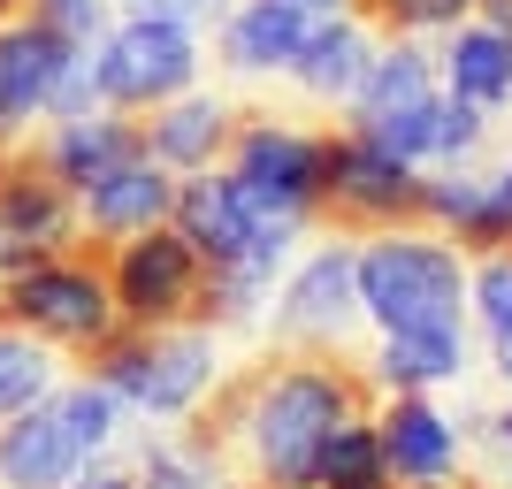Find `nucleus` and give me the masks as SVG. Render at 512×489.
Wrapping results in <instances>:
<instances>
[{
	"mask_svg": "<svg viewBox=\"0 0 512 489\" xmlns=\"http://www.w3.org/2000/svg\"><path fill=\"white\" fill-rule=\"evenodd\" d=\"M360 314L375 337L390 329H467V260L444 230H375L352 245Z\"/></svg>",
	"mask_w": 512,
	"mask_h": 489,
	"instance_id": "nucleus-1",
	"label": "nucleus"
},
{
	"mask_svg": "<svg viewBox=\"0 0 512 489\" xmlns=\"http://www.w3.org/2000/svg\"><path fill=\"white\" fill-rule=\"evenodd\" d=\"M85 375L107 383L146 421H184L222 375V337L199 329V321H184V329H115L107 344L85 352Z\"/></svg>",
	"mask_w": 512,
	"mask_h": 489,
	"instance_id": "nucleus-2",
	"label": "nucleus"
},
{
	"mask_svg": "<svg viewBox=\"0 0 512 489\" xmlns=\"http://www.w3.org/2000/svg\"><path fill=\"white\" fill-rule=\"evenodd\" d=\"M0 321H16L23 337L54 344V352H77V360L123 329L100 260H92L85 245H77V253H46V260H31V268H16V276H0Z\"/></svg>",
	"mask_w": 512,
	"mask_h": 489,
	"instance_id": "nucleus-3",
	"label": "nucleus"
},
{
	"mask_svg": "<svg viewBox=\"0 0 512 489\" xmlns=\"http://www.w3.org/2000/svg\"><path fill=\"white\" fill-rule=\"evenodd\" d=\"M107 276V298L123 329H184L207 306V260L184 245L176 222H153L138 237H115V245H85Z\"/></svg>",
	"mask_w": 512,
	"mask_h": 489,
	"instance_id": "nucleus-4",
	"label": "nucleus"
},
{
	"mask_svg": "<svg viewBox=\"0 0 512 489\" xmlns=\"http://www.w3.org/2000/svg\"><path fill=\"white\" fill-rule=\"evenodd\" d=\"M421 176L428 169L390 161V153H375L352 130H329L321 138V214H314V230L352 237V245L375 237V230H428L421 222Z\"/></svg>",
	"mask_w": 512,
	"mask_h": 489,
	"instance_id": "nucleus-5",
	"label": "nucleus"
},
{
	"mask_svg": "<svg viewBox=\"0 0 512 489\" xmlns=\"http://www.w3.org/2000/svg\"><path fill=\"white\" fill-rule=\"evenodd\" d=\"M268 306H276V314L260 321L268 352H352L360 329H367L360 276H352V237H321L306 260H291L283 291Z\"/></svg>",
	"mask_w": 512,
	"mask_h": 489,
	"instance_id": "nucleus-6",
	"label": "nucleus"
},
{
	"mask_svg": "<svg viewBox=\"0 0 512 489\" xmlns=\"http://www.w3.org/2000/svg\"><path fill=\"white\" fill-rule=\"evenodd\" d=\"M92 69H100V107H115V115H153V107L184 100V92L199 85L207 46H199V31H184V23L123 16L100 39Z\"/></svg>",
	"mask_w": 512,
	"mask_h": 489,
	"instance_id": "nucleus-7",
	"label": "nucleus"
},
{
	"mask_svg": "<svg viewBox=\"0 0 512 489\" xmlns=\"http://www.w3.org/2000/svg\"><path fill=\"white\" fill-rule=\"evenodd\" d=\"M321 138L329 130H306L276 107H237V138L222 153V169L237 176V192L260 199V207L276 214H299L306 230H314L321 214Z\"/></svg>",
	"mask_w": 512,
	"mask_h": 489,
	"instance_id": "nucleus-8",
	"label": "nucleus"
},
{
	"mask_svg": "<svg viewBox=\"0 0 512 489\" xmlns=\"http://www.w3.org/2000/svg\"><path fill=\"white\" fill-rule=\"evenodd\" d=\"M0 245H23V253H77L85 230H77V192H69L54 161L39 153V138L0 153Z\"/></svg>",
	"mask_w": 512,
	"mask_h": 489,
	"instance_id": "nucleus-9",
	"label": "nucleus"
},
{
	"mask_svg": "<svg viewBox=\"0 0 512 489\" xmlns=\"http://www.w3.org/2000/svg\"><path fill=\"white\" fill-rule=\"evenodd\" d=\"M375 436H383L390 482L444 489L467 467V436H459V421H451L428 390H383V398H375Z\"/></svg>",
	"mask_w": 512,
	"mask_h": 489,
	"instance_id": "nucleus-10",
	"label": "nucleus"
},
{
	"mask_svg": "<svg viewBox=\"0 0 512 489\" xmlns=\"http://www.w3.org/2000/svg\"><path fill=\"white\" fill-rule=\"evenodd\" d=\"M69 46L31 16L0 23V153L23 146L31 123H46V100H54V77H62Z\"/></svg>",
	"mask_w": 512,
	"mask_h": 489,
	"instance_id": "nucleus-11",
	"label": "nucleus"
},
{
	"mask_svg": "<svg viewBox=\"0 0 512 489\" xmlns=\"http://www.w3.org/2000/svg\"><path fill=\"white\" fill-rule=\"evenodd\" d=\"M169 207H176V176L153 153H130L100 184L77 192V230H85V245H115V237H138L153 222H169Z\"/></svg>",
	"mask_w": 512,
	"mask_h": 489,
	"instance_id": "nucleus-12",
	"label": "nucleus"
},
{
	"mask_svg": "<svg viewBox=\"0 0 512 489\" xmlns=\"http://www.w3.org/2000/svg\"><path fill=\"white\" fill-rule=\"evenodd\" d=\"M138 130H146V153L169 176H199V169H222V153H230V138H237V100L192 85L184 100L138 115Z\"/></svg>",
	"mask_w": 512,
	"mask_h": 489,
	"instance_id": "nucleus-13",
	"label": "nucleus"
},
{
	"mask_svg": "<svg viewBox=\"0 0 512 489\" xmlns=\"http://www.w3.org/2000/svg\"><path fill=\"white\" fill-rule=\"evenodd\" d=\"M92 459L77 451L69 421L54 413V398L23 405L0 421V489H69Z\"/></svg>",
	"mask_w": 512,
	"mask_h": 489,
	"instance_id": "nucleus-14",
	"label": "nucleus"
},
{
	"mask_svg": "<svg viewBox=\"0 0 512 489\" xmlns=\"http://www.w3.org/2000/svg\"><path fill=\"white\" fill-rule=\"evenodd\" d=\"M306 31H314V16L291 8V0H230V16L214 23L222 62H230L237 77H283V69L299 62Z\"/></svg>",
	"mask_w": 512,
	"mask_h": 489,
	"instance_id": "nucleus-15",
	"label": "nucleus"
},
{
	"mask_svg": "<svg viewBox=\"0 0 512 489\" xmlns=\"http://www.w3.org/2000/svg\"><path fill=\"white\" fill-rule=\"evenodd\" d=\"M367 62H375V31L344 8V16H314V31H306V46H299V62L283 69V77H291L314 107H344L352 92H360Z\"/></svg>",
	"mask_w": 512,
	"mask_h": 489,
	"instance_id": "nucleus-16",
	"label": "nucleus"
},
{
	"mask_svg": "<svg viewBox=\"0 0 512 489\" xmlns=\"http://www.w3.org/2000/svg\"><path fill=\"white\" fill-rule=\"evenodd\" d=\"M436 85L451 100L482 107V115H505L512 107V39L497 23L467 16L459 31H444V54H436Z\"/></svg>",
	"mask_w": 512,
	"mask_h": 489,
	"instance_id": "nucleus-17",
	"label": "nucleus"
},
{
	"mask_svg": "<svg viewBox=\"0 0 512 489\" xmlns=\"http://www.w3.org/2000/svg\"><path fill=\"white\" fill-rule=\"evenodd\" d=\"M39 153L54 161V176H62L69 192H85V184H100L115 161L146 153V130H138V115L92 107V115H69V123H54V130L39 138Z\"/></svg>",
	"mask_w": 512,
	"mask_h": 489,
	"instance_id": "nucleus-18",
	"label": "nucleus"
},
{
	"mask_svg": "<svg viewBox=\"0 0 512 489\" xmlns=\"http://www.w3.org/2000/svg\"><path fill=\"white\" fill-rule=\"evenodd\" d=\"M436 54H428L421 39H383L375 46V62H367L360 92L344 100V130H367V123H383V115H406V107L436 100Z\"/></svg>",
	"mask_w": 512,
	"mask_h": 489,
	"instance_id": "nucleus-19",
	"label": "nucleus"
},
{
	"mask_svg": "<svg viewBox=\"0 0 512 489\" xmlns=\"http://www.w3.org/2000/svg\"><path fill=\"white\" fill-rule=\"evenodd\" d=\"M375 390H444L467 375V329H390L367 352Z\"/></svg>",
	"mask_w": 512,
	"mask_h": 489,
	"instance_id": "nucleus-20",
	"label": "nucleus"
},
{
	"mask_svg": "<svg viewBox=\"0 0 512 489\" xmlns=\"http://www.w3.org/2000/svg\"><path fill=\"white\" fill-rule=\"evenodd\" d=\"M314 489H390L383 436H375V413H352V421H337V436L321 444Z\"/></svg>",
	"mask_w": 512,
	"mask_h": 489,
	"instance_id": "nucleus-21",
	"label": "nucleus"
},
{
	"mask_svg": "<svg viewBox=\"0 0 512 489\" xmlns=\"http://www.w3.org/2000/svg\"><path fill=\"white\" fill-rule=\"evenodd\" d=\"M54 413L69 421V436H77V451L85 459H100V451H115V436H123V421H130V405L115 398L107 383H92V375H77V383H54Z\"/></svg>",
	"mask_w": 512,
	"mask_h": 489,
	"instance_id": "nucleus-22",
	"label": "nucleus"
},
{
	"mask_svg": "<svg viewBox=\"0 0 512 489\" xmlns=\"http://www.w3.org/2000/svg\"><path fill=\"white\" fill-rule=\"evenodd\" d=\"M352 16L383 39H444L474 16V0H352Z\"/></svg>",
	"mask_w": 512,
	"mask_h": 489,
	"instance_id": "nucleus-23",
	"label": "nucleus"
},
{
	"mask_svg": "<svg viewBox=\"0 0 512 489\" xmlns=\"http://www.w3.org/2000/svg\"><path fill=\"white\" fill-rule=\"evenodd\" d=\"M130 489H222V467H214V451H199L192 436H161V444L138 451Z\"/></svg>",
	"mask_w": 512,
	"mask_h": 489,
	"instance_id": "nucleus-24",
	"label": "nucleus"
},
{
	"mask_svg": "<svg viewBox=\"0 0 512 489\" xmlns=\"http://www.w3.org/2000/svg\"><path fill=\"white\" fill-rule=\"evenodd\" d=\"M482 138H490V115L467 100H451V92H436V130H428V169H467L474 153H482Z\"/></svg>",
	"mask_w": 512,
	"mask_h": 489,
	"instance_id": "nucleus-25",
	"label": "nucleus"
},
{
	"mask_svg": "<svg viewBox=\"0 0 512 489\" xmlns=\"http://www.w3.org/2000/svg\"><path fill=\"white\" fill-rule=\"evenodd\" d=\"M467 314L482 321V337L512 329V245H505V253L467 260Z\"/></svg>",
	"mask_w": 512,
	"mask_h": 489,
	"instance_id": "nucleus-26",
	"label": "nucleus"
},
{
	"mask_svg": "<svg viewBox=\"0 0 512 489\" xmlns=\"http://www.w3.org/2000/svg\"><path fill=\"white\" fill-rule=\"evenodd\" d=\"M23 16L46 23L62 46H100L115 31V0H23Z\"/></svg>",
	"mask_w": 512,
	"mask_h": 489,
	"instance_id": "nucleus-27",
	"label": "nucleus"
},
{
	"mask_svg": "<svg viewBox=\"0 0 512 489\" xmlns=\"http://www.w3.org/2000/svg\"><path fill=\"white\" fill-rule=\"evenodd\" d=\"M451 245H459V260H482V253H505L512 245V199H497L490 192V176H482V199H474L459 222H451Z\"/></svg>",
	"mask_w": 512,
	"mask_h": 489,
	"instance_id": "nucleus-28",
	"label": "nucleus"
},
{
	"mask_svg": "<svg viewBox=\"0 0 512 489\" xmlns=\"http://www.w3.org/2000/svg\"><path fill=\"white\" fill-rule=\"evenodd\" d=\"M115 16H153V23H184V31H214L230 16V0H115Z\"/></svg>",
	"mask_w": 512,
	"mask_h": 489,
	"instance_id": "nucleus-29",
	"label": "nucleus"
},
{
	"mask_svg": "<svg viewBox=\"0 0 512 489\" xmlns=\"http://www.w3.org/2000/svg\"><path fill=\"white\" fill-rule=\"evenodd\" d=\"M482 344H490V375L512 390V329H497V337H482Z\"/></svg>",
	"mask_w": 512,
	"mask_h": 489,
	"instance_id": "nucleus-30",
	"label": "nucleus"
},
{
	"mask_svg": "<svg viewBox=\"0 0 512 489\" xmlns=\"http://www.w3.org/2000/svg\"><path fill=\"white\" fill-rule=\"evenodd\" d=\"M474 16H482V23H497V31L512 39V0H474Z\"/></svg>",
	"mask_w": 512,
	"mask_h": 489,
	"instance_id": "nucleus-31",
	"label": "nucleus"
},
{
	"mask_svg": "<svg viewBox=\"0 0 512 489\" xmlns=\"http://www.w3.org/2000/svg\"><path fill=\"white\" fill-rule=\"evenodd\" d=\"M291 8H306V16H344L352 0H291Z\"/></svg>",
	"mask_w": 512,
	"mask_h": 489,
	"instance_id": "nucleus-32",
	"label": "nucleus"
},
{
	"mask_svg": "<svg viewBox=\"0 0 512 489\" xmlns=\"http://www.w3.org/2000/svg\"><path fill=\"white\" fill-rule=\"evenodd\" d=\"M490 192H497V199H512V161H505V169H490Z\"/></svg>",
	"mask_w": 512,
	"mask_h": 489,
	"instance_id": "nucleus-33",
	"label": "nucleus"
},
{
	"mask_svg": "<svg viewBox=\"0 0 512 489\" xmlns=\"http://www.w3.org/2000/svg\"><path fill=\"white\" fill-rule=\"evenodd\" d=\"M8 16H23V0H0V23H8Z\"/></svg>",
	"mask_w": 512,
	"mask_h": 489,
	"instance_id": "nucleus-34",
	"label": "nucleus"
},
{
	"mask_svg": "<svg viewBox=\"0 0 512 489\" xmlns=\"http://www.w3.org/2000/svg\"><path fill=\"white\" fill-rule=\"evenodd\" d=\"M222 489H268V482H222Z\"/></svg>",
	"mask_w": 512,
	"mask_h": 489,
	"instance_id": "nucleus-35",
	"label": "nucleus"
},
{
	"mask_svg": "<svg viewBox=\"0 0 512 489\" xmlns=\"http://www.w3.org/2000/svg\"><path fill=\"white\" fill-rule=\"evenodd\" d=\"M390 489H413V482H390ZM444 489H451V482H444Z\"/></svg>",
	"mask_w": 512,
	"mask_h": 489,
	"instance_id": "nucleus-36",
	"label": "nucleus"
}]
</instances>
